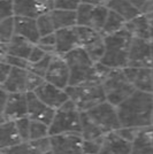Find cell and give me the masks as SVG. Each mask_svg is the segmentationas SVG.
<instances>
[{
    "instance_id": "obj_14",
    "label": "cell",
    "mask_w": 153,
    "mask_h": 154,
    "mask_svg": "<svg viewBox=\"0 0 153 154\" xmlns=\"http://www.w3.org/2000/svg\"><path fill=\"white\" fill-rule=\"evenodd\" d=\"M26 116H28L27 93H9L5 107L1 109V122H15Z\"/></svg>"
},
{
    "instance_id": "obj_12",
    "label": "cell",
    "mask_w": 153,
    "mask_h": 154,
    "mask_svg": "<svg viewBox=\"0 0 153 154\" xmlns=\"http://www.w3.org/2000/svg\"><path fill=\"white\" fill-rule=\"evenodd\" d=\"M45 81L66 90L70 84V71L62 55L54 54L52 57L50 68L46 72Z\"/></svg>"
},
{
    "instance_id": "obj_31",
    "label": "cell",
    "mask_w": 153,
    "mask_h": 154,
    "mask_svg": "<svg viewBox=\"0 0 153 154\" xmlns=\"http://www.w3.org/2000/svg\"><path fill=\"white\" fill-rule=\"evenodd\" d=\"M0 154H39L31 141H23L16 146L1 148Z\"/></svg>"
},
{
    "instance_id": "obj_4",
    "label": "cell",
    "mask_w": 153,
    "mask_h": 154,
    "mask_svg": "<svg viewBox=\"0 0 153 154\" xmlns=\"http://www.w3.org/2000/svg\"><path fill=\"white\" fill-rule=\"evenodd\" d=\"M82 130V112L73 101H67L55 110V115L50 125V135L81 134Z\"/></svg>"
},
{
    "instance_id": "obj_26",
    "label": "cell",
    "mask_w": 153,
    "mask_h": 154,
    "mask_svg": "<svg viewBox=\"0 0 153 154\" xmlns=\"http://www.w3.org/2000/svg\"><path fill=\"white\" fill-rule=\"evenodd\" d=\"M106 6L108 7L109 11H113L122 16L127 22L136 19L142 14L139 9L130 0H109Z\"/></svg>"
},
{
    "instance_id": "obj_13",
    "label": "cell",
    "mask_w": 153,
    "mask_h": 154,
    "mask_svg": "<svg viewBox=\"0 0 153 154\" xmlns=\"http://www.w3.org/2000/svg\"><path fill=\"white\" fill-rule=\"evenodd\" d=\"M51 145L54 154H84L81 134L51 136Z\"/></svg>"
},
{
    "instance_id": "obj_17",
    "label": "cell",
    "mask_w": 153,
    "mask_h": 154,
    "mask_svg": "<svg viewBox=\"0 0 153 154\" xmlns=\"http://www.w3.org/2000/svg\"><path fill=\"white\" fill-rule=\"evenodd\" d=\"M123 71L136 91L153 93L152 68H126Z\"/></svg>"
},
{
    "instance_id": "obj_30",
    "label": "cell",
    "mask_w": 153,
    "mask_h": 154,
    "mask_svg": "<svg viewBox=\"0 0 153 154\" xmlns=\"http://www.w3.org/2000/svg\"><path fill=\"white\" fill-rule=\"evenodd\" d=\"M15 36V17L0 21V44H9Z\"/></svg>"
},
{
    "instance_id": "obj_35",
    "label": "cell",
    "mask_w": 153,
    "mask_h": 154,
    "mask_svg": "<svg viewBox=\"0 0 153 154\" xmlns=\"http://www.w3.org/2000/svg\"><path fill=\"white\" fill-rule=\"evenodd\" d=\"M55 44H57V38H55V33H51L47 36H43L39 39L37 45L44 50L47 54H57V50H55Z\"/></svg>"
},
{
    "instance_id": "obj_3",
    "label": "cell",
    "mask_w": 153,
    "mask_h": 154,
    "mask_svg": "<svg viewBox=\"0 0 153 154\" xmlns=\"http://www.w3.org/2000/svg\"><path fill=\"white\" fill-rule=\"evenodd\" d=\"M131 40L133 36L126 29L105 36V54L100 63L111 69H126Z\"/></svg>"
},
{
    "instance_id": "obj_50",
    "label": "cell",
    "mask_w": 153,
    "mask_h": 154,
    "mask_svg": "<svg viewBox=\"0 0 153 154\" xmlns=\"http://www.w3.org/2000/svg\"><path fill=\"white\" fill-rule=\"evenodd\" d=\"M152 125H153V115H152Z\"/></svg>"
},
{
    "instance_id": "obj_11",
    "label": "cell",
    "mask_w": 153,
    "mask_h": 154,
    "mask_svg": "<svg viewBox=\"0 0 153 154\" xmlns=\"http://www.w3.org/2000/svg\"><path fill=\"white\" fill-rule=\"evenodd\" d=\"M15 16L37 20L54 9V0H14Z\"/></svg>"
},
{
    "instance_id": "obj_5",
    "label": "cell",
    "mask_w": 153,
    "mask_h": 154,
    "mask_svg": "<svg viewBox=\"0 0 153 154\" xmlns=\"http://www.w3.org/2000/svg\"><path fill=\"white\" fill-rule=\"evenodd\" d=\"M66 92L69 100L80 109V112H88L96 106L106 101V96L104 92L102 84L91 83L82 84L76 86H68Z\"/></svg>"
},
{
    "instance_id": "obj_20",
    "label": "cell",
    "mask_w": 153,
    "mask_h": 154,
    "mask_svg": "<svg viewBox=\"0 0 153 154\" xmlns=\"http://www.w3.org/2000/svg\"><path fill=\"white\" fill-rule=\"evenodd\" d=\"M99 154H133V143L122 138L116 131L104 137Z\"/></svg>"
},
{
    "instance_id": "obj_7",
    "label": "cell",
    "mask_w": 153,
    "mask_h": 154,
    "mask_svg": "<svg viewBox=\"0 0 153 154\" xmlns=\"http://www.w3.org/2000/svg\"><path fill=\"white\" fill-rule=\"evenodd\" d=\"M37 23L40 37L55 33L59 30L77 26L76 11H64L54 8L50 13L38 17Z\"/></svg>"
},
{
    "instance_id": "obj_37",
    "label": "cell",
    "mask_w": 153,
    "mask_h": 154,
    "mask_svg": "<svg viewBox=\"0 0 153 154\" xmlns=\"http://www.w3.org/2000/svg\"><path fill=\"white\" fill-rule=\"evenodd\" d=\"M104 137L96 140H83L84 154H99L102 146Z\"/></svg>"
},
{
    "instance_id": "obj_25",
    "label": "cell",
    "mask_w": 153,
    "mask_h": 154,
    "mask_svg": "<svg viewBox=\"0 0 153 154\" xmlns=\"http://www.w3.org/2000/svg\"><path fill=\"white\" fill-rule=\"evenodd\" d=\"M133 154H153V125L139 129L133 143Z\"/></svg>"
},
{
    "instance_id": "obj_18",
    "label": "cell",
    "mask_w": 153,
    "mask_h": 154,
    "mask_svg": "<svg viewBox=\"0 0 153 154\" xmlns=\"http://www.w3.org/2000/svg\"><path fill=\"white\" fill-rule=\"evenodd\" d=\"M35 45L36 44L29 42L28 39L15 35L9 44H0L1 59L5 58L6 55H11V57H17V58L29 60Z\"/></svg>"
},
{
    "instance_id": "obj_22",
    "label": "cell",
    "mask_w": 153,
    "mask_h": 154,
    "mask_svg": "<svg viewBox=\"0 0 153 154\" xmlns=\"http://www.w3.org/2000/svg\"><path fill=\"white\" fill-rule=\"evenodd\" d=\"M15 35L23 37L33 44H38L40 32L37 20L23 16H15Z\"/></svg>"
},
{
    "instance_id": "obj_48",
    "label": "cell",
    "mask_w": 153,
    "mask_h": 154,
    "mask_svg": "<svg viewBox=\"0 0 153 154\" xmlns=\"http://www.w3.org/2000/svg\"><path fill=\"white\" fill-rule=\"evenodd\" d=\"M43 154H54L52 151H50V152H46V153H43Z\"/></svg>"
},
{
    "instance_id": "obj_15",
    "label": "cell",
    "mask_w": 153,
    "mask_h": 154,
    "mask_svg": "<svg viewBox=\"0 0 153 154\" xmlns=\"http://www.w3.org/2000/svg\"><path fill=\"white\" fill-rule=\"evenodd\" d=\"M33 93L48 107L55 109V110L60 108L61 106H64L67 101H69V97L67 94L66 90L60 89L46 81L38 89H36Z\"/></svg>"
},
{
    "instance_id": "obj_49",
    "label": "cell",
    "mask_w": 153,
    "mask_h": 154,
    "mask_svg": "<svg viewBox=\"0 0 153 154\" xmlns=\"http://www.w3.org/2000/svg\"><path fill=\"white\" fill-rule=\"evenodd\" d=\"M152 50H153V42H152ZM152 71H153V66H152Z\"/></svg>"
},
{
    "instance_id": "obj_6",
    "label": "cell",
    "mask_w": 153,
    "mask_h": 154,
    "mask_svg": "<svg viewBox=\"0 0 153 154\" xmlns=\"http://www.w3.org/2000/svg\"><path fill=\"white\" fill-rule=\"evenodd\" d=\"M101 84L106 96V101L115 107L127 100L136 91L133 84L129 82L123 69H112Z\"/></svg>"
},
{
    "instance_id": "obj_46",
    "label": "cell",
    "mask_w": 153,
    "mask_h": 154,
    "mask_svg": "<svg viewBox=\"0 0 153 154\" xmlns=\"http://www.w3.org/2000/svg\"><path fill=\"white\" fill-rule=\"evenodd\" d=\"M147 20H148V24H150V30H151V39L153 42V12L146 13Z\"/></svg>"
},
{
    "instance_id": "obj_29",
    "label": "cell",
    "mask_w": 153,
    "mask_h": 154,
    "mask_svg": "<svg viewBox=\"0 0 153 154\" xmlns=\"http://www.w3.org/2000/svg\"><path fill=\"white\" fill-rule=\"evenodd\" d=\"M81 135L83 140H96L105 137V134L102 132L97 125H95L92 121L86 116L85 113H82V130Z\"/></svg>"
},
{
    "instance_id": "obj_21",
    "label": "cell",
    "mask_w": 153,
    "mask_h": 154,
    "mask_svg": "<svg viewBox=\"0 0 153 154\" xmlns=\"http://www.w3.org/2000/svg\"><path fill=\"white\" fill-rule=\"evenodd\" d=\"M55 38H57L55 50H57V54L59 55L64 57L67 53L80 47L76 26L59 30L55 32Z\"/></svg>"
},
{
    "instance_id": "obj_40",
    "label": "cell",
    "mask_w": 153,
    "mask_h": 154,
    "mask_svg": "<svg viewBox=\"0 0 153 154\" xmlns=\"http://www.w3.org/2000/svg\"><path fill=\"white\" fill-rule=\"evenodd\" d=\"M138 131L139 129H135V128H121L119 129L116 132L121 136L122 138H124L126 140L130 141V143H134L136 137L138 135Z\"/></svg>"
},
{
    "instance_id": "obj_44",
    "label": "cell",
    "mask_w": 153,
    "mask_h": 154,
    "mask_svg": "<svg viewBox=\"0 0 153 154\" xmlns=\"http://www.w3.org/2000/svg\"><path fill=\"white\" fill-rule=\"evenodd\" d=\"M8 96H9V93H8L6 90L1 89V96H0V101H1V109L5 107V105H6L7 100H8Z\"/></svg>"
},
{
    "instance_id": "obj_41",
    "label": "cell",
    "mask_w": 153,
    "mask_h": 154,
    "mask_svg": "<svg viewBox=\"0 0 153 154\" xmlns=\"http://www.w3.org/2000/svg\"><path fill=\"white\" fill-rule=\"evenodd\" d=\"M46 55H47V53H46L44 50H42L38 45H35V47H33V50H32V52H31V54H30L29 62H30V63H36V62L40 61L42 59H44Z\"/></svg>"
},
{
    "instance_id": "obj_38",
    "label": "cell",
    "mask_w": 153,
    "mask_h": 154,
    "mask_svg": "<svg viewBox=\"0 0 153 154\" xmlns=\"http://www.w3.org/2000/svg\"><path fill=\"white\" fill-rule=\"evenodd\" d=\"M82 2V0H54V8L64 11H77Z\"/></svg>"
},
{
    "instance_id": "obj_33",
    "label": "cell",
    "mask_w": 153,
    "mask_h": 154,
    "mask_svg": "<svg viewBox=\"0 0 153 154\" xmlns=\"http://www.w3.org/2000/svg\"><path fill=\"white\" fill-rule=\"evenodd\" d=\"M52 54H47L44 59H42L40 61L36 62V63H30V67H29V70L37 74L38 76L45 78L46 76V72L50 68V64H51V60H52Z\"/></svg>"
},
{
    "instance_id": "obj_24",
    "label": "cell",
    "mask_w": 153,
    "mask_h": 154,
    "mask_svg": "<svg viewBox=\"0 0 153 154\" xmlns=\"http://www.w3.org/2000/svg\"><path fill=\"white\" fill-rule=\"evenodd\" d=\"M23 143L14 121L1 122L0 125V147L8 148Z\"/></svg>"
},
{
    "instance_id": "obj_43",
    "label": "cell",
    "mask_w": 153,
    "mask_h": 154,
    "mask_svg": "<svg viewBox=\"0 0 153 154\" xmlns=\"http://www.w3.org/2000/svg\"><path fill=\"white\" fill-rule=\"evenodd\" d=\"M130 1L139 9L140 13L146 14L147 8H148V4H150V0H130Z\"/></svg>"
},
{
    "instance_id": "obj_8",
    "label": "cell",
    "mask_w": 153,
    "mask_h": 154,
    "mask_svg": "<svg viewBox=\"0 0 153 154\" xmlns=\"http://www.w3.org/2000/svg\"><path fill=\"white\" fill-rule=\"evenodd\" d=\"M86 116L92 121V123L97 125L105 135L115 132L121 129V123L117 114V108L113 106L108 101L100 103L95 108L90 109L88 112H83Z\"/></svg>"
},
{
    "instance_id": "obj_16",
    "label": "cell",
    "mask_w": 153,
    "mask_h": 154,
    "mask_svg": "<svg viewBox=\"0 0 153 154\" xmlns=\"http://www.w3.org/2000/svg\"><path fill=\"white\" fill-rule=\"evenodd\" d=\"M27 99H28V116L31 119V121H37L51 125L55 115V109L48 107L33 92L27 93Z\"/></svg>"
},
{
    "instance_id": "obj_39",
    "label": "cell",
    "mask_w": 153,
    "mask_h": 154,
    "mask_svg": "<svg viewBox=\"0 0 153 154\" xmlns=\"http://www.w3.org/2000/svg\"><path fill=\"white\" fill-rule=\"evenodd\" d=\"M1 61H5L7 63H9L14 68H21V69H28L30 67V62L29 60L22 58H17V57H11V55H6L5 58L0 59Z\"/></svg>"
},
{
    "instance_id": "obj_45",
    "label": "cell",
    "mask_w": 153,
    "mask_h": 154,
    "mask_svg": "<svg viewBox=\"0 0 153 154\" xmlns=\"http://www.w3.org/2000/svg\"><path fill=\"white\" fill-rule=\"evenodd\" d=\"M85 4H91V5H104L106 6L109 2V0H82Z\"/></svg>"
},
{
    "instance_id": "obj_42",
    "label": "cell",
    "mask_w": 153,
    "mask_h": 154,
    "mask_svg": "<svg viewBox=\"0 0 153 154\" xmlns=\"http://www.w3.org/2000/svg\"><path fill=\"white\" fill-rule=\"evenodd\" d=\"M12 69H13V67L11 64L5 61H1V63H0V83L4 84L6 82V79L12 72Z\"/></svg>"
},
{
    "instance_id": "obj_36",
    "label": "cell",
    "mask_w": 153,
    "mask_h": 154,
    "mask_svg": "<svg viewBox=\"0 0 153 154\" xmlns=\"http://www.w3.org/2000/svg\"><path fill=\"white\" fill-rule=\"evenodd\" d=\"M15 17L14 0H0V21Z\"/></svg>"
},
{
    "instance_id": "obj_9",
    "label": "cell",
    "mask_w": 153,
    "mask_h": 154,
    "mask_svg": "<svg viewBox=\"0 0 153 154\" xmlns=\"http://www.w3.org/2000/svg\"><path fill=\"white\" fill-rule=\"evenodd\" d=\"M109 9L104 5H91L82 2L77 8V26H88L101 32L108 16Z\"/></svg>"
},
{
    "instance_id": "obj_47",
    "label": "cell",
    "mask_w": 153,
    "mask_h": 154,
    "mask_svg": "<svg viewBox=\"0 0 153 154\" xmlns=\"http://www.w3.org/2000/svg\"><path fill=\"white\" fill-rule=\"evenodd\" d=\"M150 12H153V0H150V4H148V8H147L146 13H150Z\"/></svg>"
},
{
    "instance_id": "obj_27",
    "label": "cell",
    "mask_w": 153,
    "mask_h": 154,
    "mask_svg": "<svg viewBox=\"0 0 153 154\" xmlns=\"http://www.w3.org/2000/svg\"><path fill=\"white\" fill-rule=\"evenodd\" d=\"M77 35H78V42H80V47H82L84 50L89 48L90 46L95 45L96 43L100 42L104 39V35L101 32L96 31L91 28L88 26H76Z\"/></svg>"
},
{
    "instance_id": "obj_19",
    "label": "cell",
    "mask_w": 153,
    "mask_h": 154,
    "mask_svg": "<svg viewBox=\"0 0 153 154\" xmlns=\"http://www.w3.org/2000/svg\"><path fill=\"white\" fill-rule=\"evenodd\" d=\"M1 89L8 93H28L29 92V70L14 68L6 82L1 84Z\"/></svg>"
},
{
    "instance_id": "obj_1",
    "label": "cell",
    "mask_w": 153,
    "mask_h": 154,
    "mask_svg": "<svg viewBox=\"0 0 153 154\" xmlns=\"http://www.w3.org/2000/svg\"><path fill=\"white\" fill-rule=\"evenodd\" d=\"M116 108L121 128L143 129L152 125L153 93L135 91Z\"/></svg>"
},
{
    "instance_id": "obj_34",
    "label": "cell",
    "mask_w": 153,
    "mask_h": 154,
    "mask_svg": "<svg viewBox=\"0 0 153 154\" xmlns=\"http://www.w3.org/2000/svg\"><path fill=\"white\" fill-rule=\"evenodd\" d=\"M16 128L23 141H30V130H31V119L29 116L22 117L15 121Z\"/></svg>"
},
{
    "instance_id": "obj_28",
    "label": "cell",
    "mask_w": 153,
    "mask_h": 154,
    "mask_svg": "<svg viewBox=\"0 0 153 154\" xmlns=\"http://www.w3.org/2000/svg\"><path fill=\"white\" fill-rule=\"evenodd\" d=\"M126 24H127V21L122 16H120L119 14H116L113 11H109L108 16H107V20L105 22V26L102 28L101 33L104 36H109L112 33L123 30L126 28Z\"/></svg>"
},
{
    "instance_id": "obj_10",
    "label": "cell",
    "mask_w": 153,
    "mask_h": 154,
    "mask_svg": "<svg viewBox=\"0 0 153 154\" xmlns=\"http://www.w3.org/2000/svg\"><path fill=\"white\" fill-rule=\"evenodd\" d=\"M152 42L133 37L129 48L127 68H152Z\"/></svg>"
},
{
    "instance_id": "obj_23",
    "label": "cell",
    "mask_w": 153,
    "mask_h": 154,
    "mask_svg": "<svg viewBox=\"0 0 153 154\" xmlns=\"http://www.w3.org/2000/svg\"><path fill=\"white\" fill-rule=\"evenodd\" d=\"M124 29L134 38H139L152 42V39H151V30H150V24H148V20H147L146 14H140L139 16H137L136 19L127 22Z\"/></svg>"
},
{
    "instance_id": "obj_32",
    "label": "cell",
    "mask_w": 153,
    "mask_h": 154,
    "mask_svg": "<svg viewBox=\"0 0 153 154\" xmlns=\"http://www.w3.org/2000/svg\"><path fill=\"white\" fill-rule=\"evenodd\" d=\"M50 125L37 121H31L30 130V140H38L50 137Z\"/></svg>"
},
{
    "instance_id": "obj_2",
    "label": "cell",
    "mask_w": 153,
    "mask_h": 154,
    "mask_svg": "<svg viewBox=\"0 0 153 154\" xmlns=\"http://www.w3.org/2000/svg\"><path fill=\"white\" fill-rule=\"evenodd\" d=\"M64 58L70 71L69 86L91 83L101 84V79L96 70V63L84 48H75L64 55Z\"/></svg>"
}]
</instances>
